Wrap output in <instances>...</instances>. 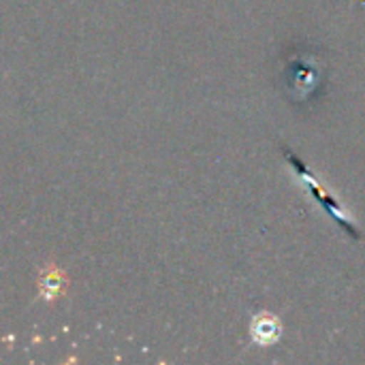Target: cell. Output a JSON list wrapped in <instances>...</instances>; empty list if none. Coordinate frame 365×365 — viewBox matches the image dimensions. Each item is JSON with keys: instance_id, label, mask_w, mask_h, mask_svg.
Instances as JSON below:
<instances>
[{"instance_id": "6da1fadb", "label": "cell", "mask_w": 365, "mask_h": 365, "mask_svg": "<svg viewBox=\"0 0 365 365\" xmlns=\"http://www.w3.org/2000/svg\"><path fill=\"white\" fill-rule=\"evenodd\" d=\"M282 152H284V156H287V163L293 167L297 180L310 190V197H312L314 201H319V205L327 212V216L334 218V220L346 231V235H351L353 240H359V237H361L359 225H357L355 218L346 212V207L336 199V195L329 192V190L325 188V184H323L317 175H312V173L308 171V167L304 165V160H302L295 152H291L289 148H284Z\"/></svg>"}, {"instance_id": "7a4b0ae2", "label": "cell", "mask_w": 365, "mask_h": 365, "mask_svg": "<svg viewBox=\"0 0 365 365\" xmlns=\"http://www.w3.org/2000/svg\"><path fill=\"white\" fill-rule=\"evenodd\" d=\"M280 323L269 314H261L252 321V340L261 346H272L280 338Z\"/></svg>"}]
</instances>
